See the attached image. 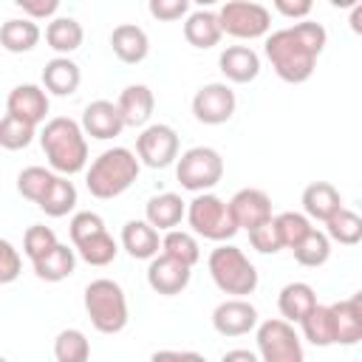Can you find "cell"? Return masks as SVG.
Wrapping results in <instances>:
<instances>
[{
    "instance_id": "obj_29",
    "label": "cell",
    "mask_w": 362,
    "mask_h": 362,
    "mask_svg": "<svg viewBox=\"0 0 362 362\" xmlns=\"http://www.w3.org/2000/svg\"><path fill=\"white\" fill-rule=\"evenodd\" d=\"M85 40V28L76 17H54L45 25V42L48 48H54L59 57L74 54Z\"/></svg>"
},
{
    "instance_id": "obj_50",
    "label": "cell",
    "mask_w": 362,
    "mask_h": 362,
    "mask_svg": "<svg viewBox=\"0 0 362 362\" xmlns=\"http://www.w3.org/2000/svg\"><path fill=\"white\" fill-rule=\"evenodd\" d=\"M0 362H8V359H6V356H0Z\"/></svg>"
},
{
    "instance_id": "obj_18",
    "label": "cell",
    "mask_w": 362,
    "mask_h": 362,
    "mask_svg": "<svg viewBox=\"0 0 362 362\" xmlns=\"http://www.w3.org/2000/svg\"><path fill=\"white\" fill-rule=\"evenodd\" d=\"M110 48H113V54H116L122 62L139 65V62H144L147 54H150V37H147V31H144L141 25H136V23H122V25H116V28L110 31Z\"/></svg>"
},
{
    "instance_id": "obj_43",
    "label": "cell",
    "mask_w": 362,
    "mask_h": 362,
    "mask_svg": "<svg viewBox=\"0 0 362 362\" xmlns=\"http://www.w3.org/2000/svg\"><path fill=\"white\" fill-rule=\"evenodd\" d=\"M20 272H23V257H20V252L14 249L11 240L0 238V286L14 283V280L20 277Z\"/></svg>"
},
{
    "instance_id": "obj_9",
    "label": "cell",
    "mask_w": 362,
    "mask_h": 362,
    "mask_svg": "<svg viewBox=\"0 0 362 362\" xmlns=\"http://www.w3.org/2000/svg\"><path fill=\"white\" fill-rule=\"evenodd\" d=\"M257 359L260 362H305L300 334L291 322L274 317L257 325Z\"/></svg>"
},
{
    "instance_id": "obj_10",
    "label": "cell",
    "mask_w": 362,
    "mask_h": 362,
    "mask_svg": "<svg viewBox=\"0 0 362 362\" xmlns=\"http://www.w3.org/2000/svg\"><path fill=\"white\" fill-rule=\"evenodd\" d=\"M136 158L144 167L164 170L178 158V133L170 124H147L136 136Z\"/></svg>"
},
{
    "instance_id": "obj_36",
    "label": "cell",
    "mask_w": 362,
    "mask_h": 362,
    "mask_svg": "<svg viewBox=\"0 0 362 362\" xmlns=\"http://www.w3.org/2000/svg\"><path fill=\"white\" fill-rule=\"evenodd\" d=\"M74 252H76L85 263H90V266H107V263L116 260V255H119V243H116L113 235L105 229V232L88 238L85 243L74 246Z\"/></svg>"
},
{
    "instance_id": "obj_17",
    "label": "cell",
    "mask_w": 362,
    "mask_h": 362,
    "mask_svg": "<svg viewBox=\"0 0 362 362\" xmlns=\"http://www.w3.org/2000/svg\"><path fill=\"white\" fill-rule=\"evenodd\" d=\"M218 68H221V74L229 82L246 85V82H255L257 79V74H260V57L249 45H229V48L221 51Z\"/></svg>"
},
{
    "instance_id": "obj_33",
    "label": "cell",
    "mask_w": 362,
    "mask_h": 362,
    "mask_svg": "<svg viewBox=\"0 0 362 362\" xmlns=\"http://www.w3.org/2000/svg\"><path fill=\"white\" fill-rule=\"evenodd\" d=\"M325 235L328 240H337L342 246H356L362 240V218L354 209L342 206L325 221Z\"/></svg>"
},
{
    "instance_id": "obj_13",
    "label": "cell",
    "mask_w": 362,
    "mask_h": 362,
    "mask_svg": "<svg viewBox=\"0 0 362 362\" xmlns=\"http://www.w3.org/2000/svg\"><path fill=\"white\" fill-rule=\"evenodd\" d=\"M212 328L221 337H243L257 328V308L243 297H229L215 305Z\"/></svg>"
},
{
    "instance_id": "obj_5",
    "label": "cell",
    "mask_w": 362,
    "mask_h": 362,
    "mask_svg": "<svg viewBox=\"0 0 362 362\" xmlns=\"http://www.w3.org/2000/svg\"><path fill=\"white\" fill-rule=\"evenodd\" d=\"M206 269H209L212 283L223 294L246 297V294H252L257 288V269H255V263L243 255V249H238L232 243H221L218 249H212L209 260H206Z\"/></svg>"
},
{
    "instance_id": "obj_30",
    "label": "cell",
    "mask_w": 362,
    "mask_h": 362,
    "mask_svg": "<svg viewBox=\"0 0 362 362\" xmlns=\"http://www.w3.org/2000/svg\"><path fill=\"white\" fill-rule=\"evenodd\" d=\"M300 328H303V337L317 345V348H328L337 342L334 337V314H331V305H322L317 303L303 320H300Z\"/></svg>"
},
{
    "instance_id": "obj_48",
    "label": "cell",
    "mask_w": 362,
    "mask_h": 362,
    "mask_svg": "<svg viewBox=\"0 0 362 362\" xmlns=\"http://www.w3.org/2000/svg\"><path fill=\"white\" fill-rule=\"evenodd\" d=\"M221 362H260L255 351H246V348H232L221 356Z\"/></svg>"
},
{
    "instance_id": "obj_16",
    "label": "cell",
    "mask_w": 362,
    "mask_h": 362,
    "mask_svg": "<svg viewBox=\"0 0 362 362\" xmlns=\"http://www.w3.org/2000/svg\"><path fill=\"white\" fill-rule=\"evenodd\" d=\"M82 133L90 136V139H99V141H107V139H116L122 130H124V122L119 116V107L107 99H96L90 102L85 110H82Z\"/></svg>"
},
{
    "instance_id": "obj_38",
    "label": "cell",
    "mask_w": 362,
    "mask_h": 362,
    "mask_svg": "<svg viewBox=\"0 0 362 362\" xmlns=\"http://www.w3.org/2000/svg\"><path fill=\"white\" fill-rule=\"evenodd\" d=\"M54 175H57V173H51V170H45V167H37V164H34V167H25V170H20V175H17V192H20L23 198L40 204V198H42L45 189L51 187Z\"/></svg>"
},
{
    "instance_id": "obj_23",
    "label": "cell",
    "mask_w": 362,
    "mask_h": 362,
    "mask_svg": "<svg viewBox=\"0 0 362 362\" xmlns=\"http://www.w3.org/2000/svg\"><path fill=\"white\" fill-rule=\"evenodd\" d=\"M337 209H342V195L331 181H311L303 189V215L308 221H328Z\"/></svg>"
},
{
    "instance_id": "obj_27",
    "label": "cell",
    "mask_w": 362,
    "mask_h": 362,
    "mask_svg": "<svg viewBox=\"0 0 362 362\" xmlns=\"http://www.w3.org/2000/svg\"><path fill=\"white\" fill-rule=\"evenodd\" d=\"M221 25H218V14L209 11V8H198L192 14H187L184 20V40L192 45V48H212L221 42Z\"/></svg>"
},
{
    "instance_id": "obj_3",
    "label": "cell",
    "mask_w": 362,
    "mask_h": 362,
    "mask_svg": "<svg viewBox=\"0 0 362 362\" xmlns=\"http://www.w3.org/2000/svg\"><path fill=\"white\" fill-rule=\"evenodd\" d=\"M139 158L133 150L127 147H110L105 153H99L88 173H85V184H88V192L99 201H110V198H119L124 189L133 187V181L139 178Z\"/></svg>"
},
{
    "instance_id": "obj_12",
    "label": "cell",
    "mask_w": 362,
    "mask_h": 362,
    "mask_svg": "<svg viewBox=\"0 0 362 362\" xmlns=\"http://www.w3.org/2000/svg\"><path fill=\"white\" fill-rule=\"evenodd\" d=\"M226 204H229V212H232L235 226L238 229H246V232H252L255 226H260V223H266V221L274 218L272 215V198L263 189H257V187L238 189Z\"/></svg>"
},
{
    "instance_id": "obj_31",
    "label": "cell",
    "mask_w": 362,
    "mask_h": 362,
    "mask_svg": "<svg viewBox=\"0 0 362 362\" xmlns=\"http://www.w3.org/2000/svg\"><path fill=\"white\" fill-rule=\"evenodd\" d=\"M37 206H40L48 218H62V215H68V212L76 206V187H74V181H68L65 175H54L51 187L45 189V195L40 198Z\"/></svg>"
},
{
    "instance_id": "obj_7",
    "label": "cell",
    "mask_w": 362,
    "mask_h": 362,
    "mask_svg": "<svg viewBox=\"0 0 362 362\" xmlns=\"http://www.w3.org/2000/svg\"><path fill=\"white\" fill-rule=\"evenodd\" d=\"M175 178L189 192H209L223 178V158L215 147H189L175 158Z\"/></svg>"
},
{
    "instance_id": "obj_41",
    "label": "cell",
    "mask_w": 362,
    "mask_h": 362,
    "mask_svg": "<svg viewBox=\"0 0 362 362\" xmlns=\"http://www.w3.org/2000/svg\"><path fill=\"white\" fill-rule=\"evenodd\" d=\"M105 229H107V226H105L102 215H96V212H90V209L76 212V215L71 218V226H68V232H71V243H74V246L85 243L88 238H93V235H99V232H105Z\"/></svg>"
},
{
    "instance_id": "obj_11",
    "label": "cell",
    "mask_w": 362,
    "mask_h": 362,
    "mask_svg": "<svg viewBox=\"0 0 362 362\" xmlns=\"http://www.w3.org/2000/svg\"><path fill=\"white\" fill-rule=\"evenodd\" d=\"M235 107H238V99L226 82H209L198 88L192 96V116L201 124H223L235 116Z\"/></svg>"
},
{
    "instance_id": "obj_21",
    "label": "cell",
    "mask_w": 362,
    "mask_h": 362,
    "mask_svg": "<svg viewBox=\"0 0 362 362\" xmlns=\"http://www.w3.org/2000/svg\"><path fill=\"white\" fill-rule=\"evenodd\" d=\"M119 116L124 122V127H144L153 116V107H156V96L147 85H127L122 93H119Z\"/></svg>"
},
{
    "instance_id": "obj_34",
    "label": "cell",
    "mask_w": 362,
    "mask_h": 362,
    "mask_svg": "<svg viewBox=\"0 0 362 362\" xmlns=\"http://www.w3.org/2000/svg\"><path fill=\"white\" fill-rule=\"evenodd\" d=\"M161 255L184 263V266H195L201 260V249H198V240L192 232H184V229H170L164 232L161 238Z\"/></svg>"
},
{
    "instance_id": "obj_44",
    "label": "cell",
    "mask_w": 362,
    "mask_h": 362,
    "mask_svg": "<svg viewBox=\"0 0 362 362\" xmlns=\"http://www.w3.org/2000/svg\"><path fill=\"white\" fill-rule=\"evenodd\" d=\"M147 11H150L156 20H161V23H175V20H181V17H187L189 0H150Z\"/></svg>"
},
{
    "instance_id": "obj_4",
    "label": "cell",
    "mask_w": 362,
    "mask_h": 362,
    "mask_svg": "<svg viewBox=\"0 0 362 362\" xmlns=\"http://www.w3.org/2000/svg\"><path fill=\"white\" fill-rule=\"evenodd\" d=\"M85 314L90 320V325L99 331V334H119L127 320H130V311H127V297H124V288L110 280V277H96L85 286Z\"/></svg>"
},
{
    "instance_id": "obj_42",
    "label": "cell",
    "mask_w": 362,
    "mask_h": 362,
    "mask_svg": "<svg viewBox=\"0 0 362 362\" xmlns=\"http://www.w3.org/2000/svg\"><path fill=\"white\" fill-rule=\"evenodd\" d=\"M249 243H252V249H257L260 255H277L283 246H280V235H277L274 218L266 221V223H260V226H255V229L249 232Z\"/></svg>"
},
{
    "instance_id": "obj_8",
    "label": "cell",
    "mask_w": 362,
    "mask_h": 362,
    "mask_svg": "<svg viewBox=\"0 0 362 362\" xmlns=\"http://www.w3.org/2000/svg\"><path fill=\"white\" fill-rule=\"evenodd\" d=\"M215 14H218L221 34H229L238 40H257V37H266L272 28V11L252 0H229Z\"/></svg>"
},
{
    "instance_id": "obj_24",
    "label": "cell",
    "mask_w": 362,
    "mask_h": 362,
    "mask_svg": "<svg viewBox=\"0 0 362 362\" xmlns=\"http://www.w3.org/2000/svg\"><path fill=\"white\" fill-rule=\"evenodd\" d=\"M122 249L133 260H153L161 249V238L147 221H127L122 226Z\"/></svg>"
},
{
    "instance_id": "obj_19",
    "label": "cell",
    "mask_w": 362,
    "mask_h": 362,
    "mask_svg": "<svg viewBox=\"0 0 362 362\" xmlns=\"http://www.w3.org/2000/svg\"><path fill=\"white\" fill-rule=\"evenodd\" d=\"M334 314V345H356L362 339V294H351L331 305Z\"/></svg>"
},
{
    "instance_id": "obj_2",
    "label": "cell",
    "mask_w": 362,
    "mask_h": 362,
    "mask_svg": "<svg viewBox=\"0 0 362 362\" xmlns=\"http://www.w3.org/2000/svg\"><path fill=\"white\" fill-rule=\"evenodd\" d=\"M40 147L57 175H76L88 164V139L79 122L68 116H54L40 130Z\"/></svg>"
},
{
    "instance_id": "obj_35",
    "label": "cell",
    "mask_w": 362,
    "mask_h": 362,
    "mask_svg": "<svg viewBox=\"0 0 362 362\" xmlns=\"http://www.w3.org/2000/svg\"><path fill=\"white\" fill-rule=\"evenodd\" d=\"M54 359L57 362H88L90 359V339L79 328H65L54 339Z\"/></svg>"
},
{
    "instance_id": "obj_25",
    "label": "cell",
    "mask_w": 362,
    "mask_h": 362,
    "mask_svg": "<svg viewBox=\"0 0 362 362\" xmlns=\"http://www.w3.org/2000/svg\"><path fill=\"white\" fill-rule=\"evenodd\" d=\"M317 305V294L308 283L303 280H294V283H286L277 294V308H280V320L286 322H300L311 308Z\"/></svg>"
},
{
    "instance_id": "obj_20",
    "label": "cell",
    "mask_w": 362,
    "mask_h": 362,
    "mask_svg": "<svg viewBox=\"0 0 362 362\" xmlns=\"http://www.w3.org/2000/svg\"><path fill=\"white\" fill-rule=\"evenodd\" d=\"M187 215V201L178 192H158L144 204V221L156 232H170Z\"/></svg>"
},
{
    "instance_id": "obj_45",
    "label": "cell",
    "mask_w": 362,
    "mask_h": 362,
    "mask_svg": "<svg viewBox=\"0 0 362 362\" xmlns=\"http://www.w3.org/2000/svg\"><path fill=\"white\" fill-rule=\"evenodd\" d=\"M17 8L23 11V17L28 20H54V14L59 11V0H17Z\"/></svg>"
},
{
    "instance_id": "obj_6",
    "label": "cell",
    "mask_w": 362,
    "mask_h": 362,
    "mask_svg": "<svg viewBox=\"0 0 362 362\" xmlns=\"http://www.w3.org/2000/svg\"><path fill=\"white\" fill-rule=\"evenodd\" d=\"M192 226L195 235L215 240V243H226L229 238H235L238 226L232 221L229 204L212 192H198L189 204H187V215H184Z\"/></svg>"
},
{
    "instance_id": "obj_40",
    "label": "cell",
    "mask_w": 362,
    "mask_h": 362,
    "mask_svg": "<svg viewBox=\"0 0 362 362\" xmlns=\"http://www.w3.org/2000/svg\"><path fill=\"white\" fill-rule=\"evenodd\" d=\"M57 243H59V240H57V232H54L51 226H42V223L28 226L25 235H23V252H25V257H28L31 263H34L37 257L48 255Z\"/></svg>"
},
{
    "instance_id": "obj_26",
    "label": "cell",
    "mask_w": 362,
    "mask_h": 362,
    "mask_svg": "<svg viewBox=\"0 0 362 362\" xmlns=\"http://www.w3.org/2000/svg\"><path fill=\"white\" fill-rule=\"evenodd\" d=\"M42 31L34 20L28 17H11L0 25V45L8 51V54H28L37 48Z\"/></svg>"
},
{
    "instance_id": "obj_22",
    "label": "cell",
    "mask_w": 362,
    "mask_h": 362,
    "mask_svg": "<svg viewBox=\"0 0 362 362\" xmlns=\"http://www.w3.org/2000/svg\"><path fill=\"white\" fill-rule=\"evenodd\" d=\"M82 82V71L71 57H54L42 68V90L54 96H74Z\"/></svg>"
},
{
    "instance_id": "obj_28",
    "label": "cell",
    "mask_w": 362,
    "mask_h": 362,
    "mask_svg": "<svg viewBox=\"0 0 362 362\" xmlns=\"http://www.w3.org/2000/svg\"><path fill=\"white\" fill-rule=\"evenodd\" d=\"M31 266H34V274H37L40 280H45V283H59V280H65V277L74 274V269H76V252H74L68 243H57L48 255L37 257Z\"/></svg>"
},
{
    "instance_id": "obj_46",
    "label": "cell",
    "mask_w": 362,
    "mask_h": 362,
    "mask_svg": "<svg viewBox=\"0 0 362 362\" xmlns=\"http://www.w3.org/2000/svg\"><path fill=\"white\" fill-rule=\"evenodd\" d=\"M274 8H277L283 17L300 23V20H308L314 3H311V0H297V3H291V0H274Z\"/></svg>"
},
{
    "instance_id": "obj_37",
    "label": "cell",
    "mask_w": 362,
    "mask_h": 362,
    "mask_svg": "<svg viewBox=\"0 0 362 362\" xmlns=\"http://www.w3.org/2000/svg\"><path fill=\"white\" fill-rule=\"evenodd\" d=\"M37 136V127L17 119V116H3L0 119V147L3 150H25Z\"/></svg>"
},
{
    "instance_id": "obj_1",
    "label": "cell",
    "mask_w": 362,
    "mask_h": 362,
    "mask_svg": "<svg viewBox=\"0 0 362 362\" xmlns=\"http://www.w3.org/2000/svg\"><path fill=\"white\" fill-rule=\"evenodd\" d=\"M328 42V31L322 23L314 20H300L288 28H277L266 37V59L272 62L274 74L288 82V85H300L305 79H311L314 68H317V57L322 54Z\"/></svg>"
},
{
    "instance_id": "obj_47",
    "label": "cell",
    "mask_w": 362,
    "mask_h": 362,
    "mask_svg": "<svg viewBox=\"0 0 362 362\" xmlns=\"http://www.w3.org/2000/svg\"><path fill=\"white\" fill-rule=\"evenodd\" d=\"M150 362H206V359L195 351H156Z\"/></svg>"
},
{
    "instance_id": "obj_14",
    "label": "cell",
    "mask_w": 362,
    "mask_h": 362,
    "mask_svg": "<svg viewBox=\"0 0 362 362\" xmlns=\"http://www.w3.org/2000/svg\"><path fill=\"white\" fill-rule=\"evenodd\" d=\"M189 277H192V269L167 257V255H156L147 266V286L161 297L181 294L189 286Z\"/></svg>"
},
{
    "instance_id": "obj_32",
    "label": "cell",
    "mask_w": 362,
    "mask_h": 362,
    "mask_svg": "<svg viewBox=\"0 0 362 362\" xmlns=\"http://www.w3.org/2000/svg\"><path fill=\"white\" fill-rule=\"evenodd\" d=\"M291 252H294V260H297L300 266L320 269V266H325L328 257H331V240H328V235H325L322 229L311 226L308 235H305Z\"/></svg>"
},
{
    "instance_id": "obj_49",
    "label": "cell",
    "mask_w": 362,
    "mask_h": 362,
    "mask_svg": "<svg viewBox=\"0 0 362 362\" xmlns=\"http://www.w3.org/2000/svg\"><path fill=\"white\" fill-rule=\"evenodd\" d=\"M351 28L359 34L362 31V6L359 3H354V14H351Z\"/></svg>"
},
{
    "instance_id": "obj_39",
    "label": "cell",
    "mask_w": 362,
    "mask_h": 362,
    "mask_svg": "<svg viewBox=\"0 0 362 362\" xmlns=\"http://www.w3.org/2000/svg\"><path fill=\"white\" fill-rule=\"evenodd\" d=\"M274 226L280 235V246L283 249H294L311 229V221L303 212H280L274 215Z\"/></svg>"
},
{
    "instance_id": "obj_15",
    "label": "cell",
    "mask_w": 362,
    "mask_h": 362,
    "mask_svg": "<svg viewBox=\"0 0 362 362\" xmlns=\"http://www.w3.org/2000/svg\"><path fill=\"white\" fill-rule=\"evenodd\" d=\"M48 107H51L48 93L40 85H17V88H11V93L6 99L8 116H17V119H23V122H28L34 127L45 122Z\"/></svg>"
}]
</instances>
